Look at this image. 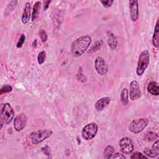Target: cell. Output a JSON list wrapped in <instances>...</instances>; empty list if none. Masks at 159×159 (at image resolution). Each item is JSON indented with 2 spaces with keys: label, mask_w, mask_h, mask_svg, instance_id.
Instances as JSON below:
<instances>
[{
  "label": "cell",
  "mask_w": 159,
  "mask_h": 159,
  "mask_svg": "<svg viewBox=\"0 0 159 159\" xmlns=\"http://www.w3.org/2000/svg\"><path fill=\"white\" fill-rule=\"evenodd\" d=\"M98 125L95 122H91L86 124L81 130V135L83 139L90 140L93 139L97 134Z\"/></svg>",
  "instance_id": "obj_5"
},
{
  "label": "cell",
  "mask_w": 159,
  "mask_h": 159,
  "mask_svg": "<svg viewBox=\"0 0 159 159\" xmlns=\"http://www.w3.org/2000/svg\"><path fill=\"white\" fill-rule=\"evenodd\" d=\"M39 36H40V38L41 39V40L43 42H45L47 40V32L46 31L42 29L40 30L39 31Z\"/></svg>",
  "instance_id": "obj_27"
},
{
  "label": "cell",
  "mask_w": 159,
  "mask_h": 159,
  "mask_svg": "<svg viewBox=\"0 0 159 159\" xmlns=\"http://www.w3.org/2000/svg\"><path fill=\"white\" fill-rule=\"evenodd\" d=\"M120 151L122 153L125 155L130 154L133 152L134 147L132 140L127 137L122 138L119 142Z\"/></svg>",
  "instance_id": "obj_7"
},
{
  "label": "cell",
  "mask_w": 159,
  "mask_h": 159,
  "mask_svg": "<svg viewBox=\"0 0 159 159\" xmlns=\"http://www.w3.org/2000/svg\"><path fill=\"white\" fill-rule=\"evenodd\" d=\"M30 3L26 2L24 7V11L21 17V21L23 24H26L29 22L30 17Z\"/></svg>",
  "instance_id": "obj_13"
},
{
  "label": "cell",
  "mask_w": 159,
  "mask_h": 159,
  "mask_svg": "<svg viewBox=\"0 0 159 159\" xmlns=\"http://www.w3.org/2000/svg\"><path fill=\"white\" fill-rule=\"evenodd\" d=\"M17 2V1H12L9 3L6 9H5L6 14H9V13H11V11H12L14 10V7H16V6Z\"/></svg>",
  "instance_id": "obj_22"
},
{
  "label": "cell",
  "mask_w": 159,
  "mask_h": 159,
  "mask_svg": "<svg viewBox=\"0 0 159 159\" xmlns=\"http://www.w3.org/2000/svg\"><path fill=\"white\" fill-rule=\"evenodd\" d=\"M148 122V119L147 118H140L133 120L129 125V130L133 134H139L147 126Z\"/></svg>",
  "instance_id": "obj_4"
},
{
  "label": "cell",
  "mask_w": 159,
  "mask_h": 159,
  "mask_svg": "<svg viewBox=\"0 0 159 159\" xmlns=\"http://www.w3.org/2000/svg\"><path fill=\"white\" fill-rule=\"evenodd\" d=\"M148 157L145 156L144 154H142L140 152H135L132 153V154L130 156V158L132 159H140V158H145L147 159Z\"/></svg>",
  "instance_id": "obj_25"
},
{
  "label": "cell",
  "mask_w": 159,
  "mask_h": 159,
  "mask_svg": "<svg viewBox=\"0 0 159 159\" xmlns=\"http://www.w3.org/2000/svg\"><path fill=\"white\" fill-rule=\"evenodd\" d=\"M111 158H117V159H124L126 158V157L124 156V155L120 153H114L112 157Z\"/></svg>",
  "instance_id": "obj_30"
},
{
  "label": "cell",
  "mask_w": 159,
  "mask_h": 159,
  "mask_svg": "<svg viewBox=\"0 0 159 159\" xmlns=\"http://www.w3.org/2000/svg\"><path fill=\"white\" fill-rule=\"evenodd\" d=\"M51 2H52L51 1H45L43 2H44V6H43V10L44 11H46L48 9V7Z\"/></svg>",
  "instance_id": "obj_32"
},
{
  "label": "cell",
  "mask_w": 159,
  "mask_h": 159,
  "mask_svg": "<svg viewBox=\"0 0 159 159\" xmlns=\"http://www.w3.org/2000/svg\"><path fill=\"white\" fill-rule=\"evenodd\" d=\"M114 153H115V149L114 147L111 145H108L104 148V150L103 152L104 157L107 159L111 158Z\"/></svg>",
  "instance_id": "obj_18"
},
{
  "label": "cell",
  "mask_w": 159,
  "mask_h": 159,
  "mask_svg": "<svg viewBox=\"0 0 159 159\" xmlns=\"http://www.w3.org/2000/svg\"><path fill=\"white\" fill-rule=\"evenodd\" d=\"M52 134L53 132L51 130H41L31 132L29 135V138L33 145H37L50 137Z\"/></svg>",
  "instance_id": "obj_3"
},
{
  "label": "cell",
  "mask_w": 159,
  "mask_h": 159,
  "mask_svg": "<svg viewBox=\"0 0 159 159\" xmlns=\"http://www.w3.org/2000/svg\"><path fill=\"white\" fill-rule=\"evenodd\" d=\"M143 153L145 154V156L150 158H155L158 155V151H156L154 149H151L148 147L144 148Z\"/></svg>",
  "instance_id": "obj_20"
},
{
  "label": "cell",
  "mask_w": 159,
  "mask_h": 159,
  "mask_svg": "<svg viewBox=\"0 0 159 159\" xmlns=\"http://www.w3.org/2000/svg\"><path fill=\"white\" fill-rule=\"evenodd\" d=\"M92 42V38L88 35H83L75 40L71 45V52L74 57H79L88 49Z\"/></svg>",
  "instance_id": "obj_1"
},
{
  "label": "cell",
  "mask_w": 159,
  "mask_h": 159,
  "mask_svg": "<svg viewBox=\"0 0 159 159\" xmlns=\"http://www.w3.org/2000/svg\"><path fill=\"white\" fill-rule=\"evenodd\" d=\"M148 92L153 96H158L159 94V87L158 83L156 81H150L147 85Z\"/></svg>",
  "instance_id": "obj_15"
},
{
  "label": "cell",
  "mask_w": 159,
  "mask_h": 159,
  "mask_svg": "<svg viewBox=\"0 0 159 159\" xmlns=\"http://www.w3.org/2000/svg\"><path fill=\"white\" fill-rule=\"evenodd\" d=\"M27 122V117L24 113H20L15 117L14 119V129L19 132L24 129Z\"/></svg>",
  "instance_id": "obj_10"
},
{
  "label": "cell",
  "mask_w": 159,
  "mask_h": 159,
  "mask_svg": "<svg viewBox=\"0 0 159 159\" xmlns=\"http://www.w3.org/2000/svg\"><path fill=\"white\" fill-rule=\"evenodd\" d=\"M158 138V135L157 133L153 132H149L147 134V139L150 141L157 140Z\"/></svg>",
  "instance_id": "obj_26"
},
{
  "label": "cell",
  "mask_w": 159,
  "mask_h": 159,
  "mask_svg": "<svg viewBox=\"0 0 159 159\" xmlns=\"http://www.w3.org/2000/svg\"><path fill=\"white\" fill-rule=\"evenodd\" d=\"M152 147H153V149H154L155 150H156V151L158 150V149H159V140L158 139L154 142Z\"/></svg>",
  "instance_id": "obj_31"
},
{
  "label": "cell",
  "mask_w": 159,
  "mask_h": 159,
  "mask_svg": "<svg viewBox=\"0 0 159 159\" xmlns=\"http://www.w3.org/2000/svg\"><path fill=\"white\" fill-rule=\"evenodd\" d=\"M110 102H111L110 98L107 96L102 97L96 102L94 104L95 109L98 112H101L102 110H104L109 104Z\"/></svg>",
  "instance_id": "obj_12"
},
{
  "label": "cell",
  "mask_w": 159,
  "mask_h": 159,
  "mask_svg": "<svg viewBox=\"0 0 159 159\" xmlns=\"http://www.w3.org/2000/svg\"><path fill=\"white\" fill-rule=\"evenodd\" d=\"M12 90V86L9 85V84H6L2 86L1 88L0 89V94L2 95L3 94H6V93H8L9 92H11Z\"/></svg>",
  "instance_id": "obj_24"
},
{
  "label": "cell",
  "mask_w": 159,
  "mask_h": 159,
  "mask_svg": "<svg viewBox=\"0 0 159 159\" xmlns=\"http://www.w3.org/2000/svg\"><path fill=\"white\" fill-rule=\"evenodd\" d=\"M120 99L122 104L124 106L127 105L129 102V90L127 88H123L120 92Z\"/></svg>",
  "instance_id": "obj_19"
},
{
  "label": "cell",
  "mask_w": 159,
  "mask_h": 159,
  "mask_svg": "<svg viewBox=\"0 0 159 159\" xmlns=\"http://www.w3.org/2000/svg\"><path fill=\"white\" fill-rule=\"evenodd\" d=\"M42 150L43 152V153L46 155H50V152H49V150H48V146H45L44 147H42Z\"/></svg>",
  "instance_id": "obj_33"
},
{
  "label": "cell",
  "mask_w": 159,
  "mask_h": 159,
  "mask_svg": "<svg viewBox=\"0 0 159 159\" xmlns=\"http://www.w3.org/2000/svg\"><path fill=\"white\" fill-rule=\"evenodd\" d=\"M25 36L24 34H21L19 39L17 41V45H16V47L17 48H20L22 46L23 43H24L25 42Z\"/></svg>",
  "instance_id": "obj_29"
},
{
  "label": "cell",
  "mask_w": 159,
  "mask_h": 159,
  "mask_svg": "<svg viewBox=\"0 0 159 159\" xmlns=\"http://www.w3.org/2000/svg\"><path fill=\"white\" fill-rule=\"evenodd\" d=\"M158 40H159V22L158 19L155 27L154 32L152 37V44L153 47H155V48H158L159 47Z\"/></svg>",
  "instance_id": "obj_16"
},
{
  "label": "cell",
  "mask_w": 159,
  "mask_h": 159,
  "mask_svg": "<svg viewBox=\"0 0 159 159\" xmlns=\"http://www.w3.org/2000/svg\"><path fill=\"white\" fill-rule=\"evenodd\" d=\"M45 58H46V52L45 51L43 50V51H41L38 56H37V61H38V63L39 65H42L44 63L45 60Z\"/></svg>",
  "instance_id": "obj_23"
},
{
  "label": "cell",
  "mask_w": 159,
  "mask_h": 159,
  "mask_svg": "<svg viewBox=\"0 0 159 159\" xmlns=\"http://www.w3.org/2000/svg\"><path fill=\"white\" fill-rule=\"evenodd\" d=\"M100 2L104 7L109 8L112 6L114 1L113 0H106V1H100Z\"/></svg>",
  "instance_id": "obj_28"
},
{
  "label": "cell",
  "mask_w": 159,
  "mask_h": 159,
  "mask_svg": "<svg viewBox=\"0 0 159 159\" xmlns=\"http://www.w3.org/2000/svg\"><path fill=\"white\" fill-rule=\"evenodd\" d=\"M102 45H103V41H102V40H98L97 42H96L95 44H94L93 46H92V47H91V48L87 52V53H88V54H89V53L91 54V53H94V52H95L99 50L102 47Z\"/></svg>",
  "instance_id": "obj_21"
},
{
  "label": "cell",
  "mask_w": 159,
  "mask_h": 159,
  "mask_svg": "<svg viewBox=\"0 0 159 159\" xmlns=\"http://www.w3.org/2000/svg\"><path fill=\"white\" fill-rule=\"evenodd\" d=\"M14 117V111L11 105L6 102L2 105L1 109V120L6 124H9Z\"/></svg>",
  "instance_id": "obj_6"
},
{
  "label": "cell",
  "mask_w": 159,
  "mask_h": 159,
  "mask_svg": "<svg viewBox=\"0 0 159 159\" xmlns=\"http://www.w3.org/2000/svg\"><path fill=\"white\" fill-rule=\"evenodd\" d=\"M142 93L139 83L136 80H132L129 86V97L132 101H135L141 97Z\"/></svg>",
  "instance_id": "obj_9"
},
{
  "label": "cell",
  "mask_w": 159,
  "mask_h": 159,
  "mask_svg": "<svg viewBox=\"0 0 159 159\" xmlns=\"http://www.w3.org/2000/svg\"><path fill=\"white\" fill-rule=\"evenodd\" d=\"M150 63V53L147 50L141 52L137 63L136 73L138 76H142Z\"/></svg>",
  "instance_id": "obj_2"
},
{
  "label": "cell",
  "mask_w": 159,
  "mask_h": 159,
  "mask_svg": "<svg viewBox=\"0 0 159 159\" xmlns=\"http://www.w3.org/2000/svg\"><path fill=\"white\" fill-rule=\"evenodd\" d=\"M107 42L108 45L112 48V49H116L118 46V40L116 37V36L109 30L107 31Z\"/></svg>",
  "instance_id": "obj_14"
},
{
  "label": "cell",
  "mask_w": 159,
  "mask_h": 159,
  "mask_svg": "<svg viewBox=\"0 0 159 159\" xmlns=\"http://www.w3.org/2000/svg\"><path fill=\"white\" fill-rule=\"evenodd\" d=\"M41 6V2L40 1H37L35 4L34 5L33 7V10H32V13L31 15V19L32 21H34L37 17L39 16V11L40 9Z\"/></svg>",
  "instance_id": "obj_17"
},
{
  "label": "cell",
  "mask_w": 159,
  "mask_h": 159,
  "mask_svg": "<svg viewBox=\"0 0 159 159\" xmlns=\"http://www.w3.org/2000/svg\"><path fill=\"white\" fill-rule=\"evenodd\" d=\"M129 11L130 19L133 22L138 20L139 16V2L136 0L129 1Z\"/></svg>",
  "instance_id": "obj_11"
},
{
  "label": "cell",
  "mask_w": 159,
  "mask_h": 159,
  "mask_svg": "<svg viewBox=\"0 0 159 159\" xmlns=\"http://www.w3.org/2000/svg\"><path fill=\"white\" fill-rule=\"evenodd\" d=\"M94 67L97 73L101 75L104 76L106 75L108 71V66L105 60L101 57H97L94 61Z\"/></svg>",
  "instance_id": "obj_8"
}]
</instances>
